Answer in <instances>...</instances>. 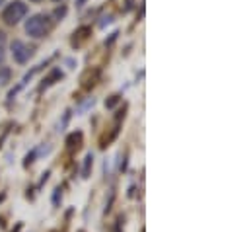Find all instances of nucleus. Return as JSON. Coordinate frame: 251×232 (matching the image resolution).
Returning <instances> with one entry per match:
<instances>
[{"label": "nucleus", "mask_w": 251, "mask_h": 232, "mask_svg": "<svg viewBox=\"0 0 251 232\" xmlns=\"http://www.w3.org/2000/svg\"><path fill=\"white\" fill-rule=\"evenodd\" d=\"M2 57H4V53H2V49H0V60H2Z\"/></svg>", "instance_id": "obj_9"}, {"label": "nucleus", "mask_w": 251, "mask_h": 232, "mask_svg": "<svg viewBox=\"0 0 251 232\" xmlns=\"http://www.w3.org/2000/svg\"><path fill=\"white\" fill-rule=\"evenodd\" d=\"M49 28H51V20H49V16H45V14H35V16H31V18L25 22V33L31 35L33 39L45 37L47 31H49Z\"/></svg>", "instance_id": "obj_1"}, {"label": "nucleus", "mask_w": 251, "mask_h": 232, "mask_svg": "<svg viewBox=\"0 0 251 232\" xmlns=\"http://www.w3.org/2000/svg\"><path fill=\"white\" fill-rule=\"evenodd\" d=\"M117 100H119V96H113V98H111V100H109V102H107L105 106H107V108H113V106L117 104Z\"/></svg>", "instance_id": "obj_7"}, {"label": "nucleus", "mask_w": 251, "mask_h": 232, "mask_svg": "<svg viewBox=\"0 0 251 232\" xmlns=\"http://www.w3.org/2000/svg\"><path fill=\"white\" fill-rule=\"evenodd\" d=\"M92 166H94V154H86L84 158V168H82V177H90V172H92Z\"/></svg>", "instance_id": "obj_4"}, {"label": "nucleus", "mask_w": 251, "mask_h": 232, "mask_svg": "<svg viewBox=\"0 0 251 232\" xmlns=\"http://www.w3.org/2000/svg\"><path fill=\"white\" fill-rule=\"evenodd\" d=\"M10 76H12L10 68H8V66H2V68H0V86L8 84V82H10Z\"/></svg>", "instance_id": "obj_5"}, {"label": "nucleus", "mask_w": 251, "mask_h": 232, "mask_svg": "<svg viewBox=\"0 0 251 232\" xmlns=\"http://www.w3.org/2000/svg\"><path fill=\"white\" fill-rule=\"evenodd\" d=\"M80 141H82V135H80V133H74V135H70V137H68V141H66V143H68V146H78V143H80Z\"/></svg>", "instance_id": "obj_6"}, {"label": "nucleus", "mask_w": 251, "mask_h": 232, "mask_svg": "<svg viewBox=\"0 0 251 232\" xmlns=\"http://www.w3.org/2000/svg\"><path fill=\"white\" fill-rule=\"evenodd\" d=\"M2 2H4V0H0V4H2Z\"/></svg>", "instance_id": "obj_11"}, {"label": "nucleus", "mask_w": 251, "mask_h": 232, "mask_svg": "<svg viewBox=\"0 0 251 232\" xmlns=\"http://www.w3.org/2000/svg\"><path fill=\"white\" fill-rule=\"evenodd\" d=\"M55 2H59V0H55Z\"/></svg>", "instance_id": "obj_12"}, {"label": "nucleus", "mask_w": 251, "mask_h": 232, "mask_svg": "<svg viewBox=\"0 0 251 232\" xmlns=\"http://www.w3.org/2000/svg\"><path fill=\"white\" fill-rule=\"evenodd\" d=\"M12 57H14L16 62L24 64V62H27L29 57H31V49H29L24 41L16 39V41H12Z\"/></svg>", "instance_id": "obj_3"}, {"label": "nucleus", "mask_w": 251, "mask_h": 232, "mask_svg": "<svg viewBox=\"0 0 251 232\" xmlns=\"http://www.w3.org/2000/svg\"><path fill=\"white\" fill-rule=\"evenodd\" d=\"M33 2H39V0H33Z\"/></svg>", "instance_id": "obj_10"}, {"label": "nucleus", "mask_w": 251, "mask_h": 232, "mask_svg": "<svg viewBox=\"0 0 251 232\" xmlns=\"http://www.w3.org/2000/svg\"><path fill=\"white\" fill-rule=\"evenodd\" d=\"M59 197H61V189H55V197H53V203L59 205Z\"/></svg>", "instance_id": "obj_8"}, {"label": "nucleus", "mask_w": 251, "mask_h": 232, "mask_svg": "<svg viewBox=\"0 0 251 232\" xmlns=\"http://www.w3.org/2000/svg\"><path fill=\"white\" fill-rule=\"evenodd\" d=\"M25 14H27V6L22 0H14L2 10V22L8 26H16L25 18Z\"/></svg>", "instance_id": "obj_2"}]
</instances>
